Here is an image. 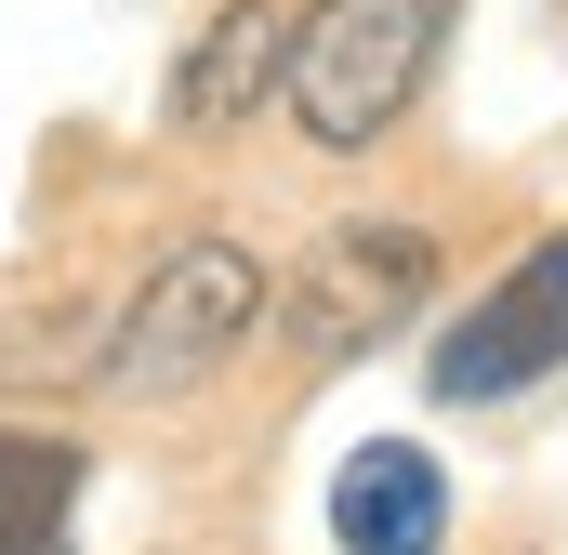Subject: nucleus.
<instances>
[{"label": "nucleus", "instance_id": "f03ea898", "mask_svg": "<svg viewBox=\"0 0 568 555\" xmlns=\"http://www.w3.org/2000/svg\"><path fill=\"white\" fill-rule=\"evenodd\" d=\"M252 317H265V265L239 239H172L159 278L133 291V317H120V344H106V384L120 397H172V384L225 371Z\"/></svg>", "mask_w": 568, "mask_h": 555}, {"label": "nucleus", "instance_id": "423d86ee", "mask_svg": "<svg viewBox=\"0 0 568 555\" xmlns=\"http://www.w3.org/2000/svg\"><path fill=\"white\" fill-rule=\"evenodd\" d=\"M278 67H291V13L278 0H239V13H212L199 53L172 67V120H185V133H225V120H252V107L278 93Z\"/></svg>", "mask_w": 568, "mask_h": 555}, {"label": "nucleus", "instance_id": "0eeeda50", "mask_svg": "<svg viewBox=\"0 0 568 555\" xmlns=\"http://www.w3.org/2000/svg\"><path fill=\"white\" fill-rule=\"evenodd\" d=\"M80 543V450L0 423V555H67Z\"/></svg>", "mask_w": 568, "mask_h": 555}, {"label": "nucleus", "instance_id": "20e7f679", "mask_svg": "<svg viewBox=\"0 0 568 555\" xmlns=\"http://www.w3.org/2000/svg\"><path fill=\"white\" fill-rule=\"evenodd\" d=\"M424 371H436V397H449V411H489V397L556 384V371H568V225H556L516 278H503V291H489L449 344H436Z\"/></svg>", "mask_w": 568, "mask_h": 555}, {"label": "nucleus", "instance_id": "f257e3e1", "mask_svg": "<svg viewBox=\"0 0 568 555\" xmlns=\"http://www.w3.org/2000/svg\"><path fill=\"white\" fill-rule=\"evenodd\" d=\"M463 0H304L291 13V67H278V107L304 145L357 159L384 145L436 80V40H449Z\"/></svg>", "mask_w": 568, "mask_h": 555}, {"label": "nucleus", "instance_id": "39448f33", "mask_svg": "<svg viewBox=\"0 0 568 555\" xmlns=\"http://www.w3.org/2000/svg\"><path fill=\"white\" fill-rule=\"evenodd\" d=\"M331 543L344 555H436L449 543V476H436V450H410V436L344 450V476H331Z\"/></svg>", "mask_w": 568, "mask_h": 555}, {"label": "nucleus", "instance_id": "7ed1b4c3", "mask_svg": "<svg viewBox=\"0 0 568 555\" xmlns=\"http://www.w3.org/2000/svg\"><path fill=\"white\" fill-rule=\"evenodd\" d=\"M436 291V239L424 225H344V239H317L304 278H291V344L317 357V371H344V357H371V344H397V317Z\"/></svg>", "mask_w": 568, "mask_h": 555}]
</instances>
